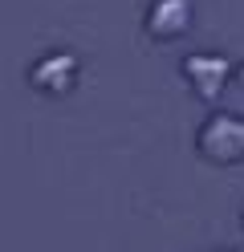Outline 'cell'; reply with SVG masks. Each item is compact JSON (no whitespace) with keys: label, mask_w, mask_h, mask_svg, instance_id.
<instances>
[{"label":"cell","mask_w":244,"mask_h":252,"mask_svg":"<svg viewBox=\"0 0 244 252\" xmlns=\"http://www.w3.org/2000/svg\"><path fill=\"white\" fill-rule=\"evenodd\" d=\"M195 147H200V155L208 163H240L244 159V122L232 118V114H211L204 122L200 138H195Z\"/></svg>","instance_id":"cell-1"},{"label":"cell","mask_w":244,"mask_h":252,"mask_svg":"<svg viewBox=\"0 0 244 252\" xmlns=\"http://www.w3.org/2000/svg\"><path fill=\"white\" fill-rule=\"evenodd\" d=\"M29 86L45 94V98H61L77 86V57L73 53H45L37 65L29 69Z\"/></svg>","instance_id":"cell-2"},{"label":"cell","mask_w":244,"mask_h":252,"mask_svg":"<svg viewBox=\"0 0 244 252\" xmlns=\"http://www.w3.org/2000/svg\"><path fill=\"white\" fill-rule=\"evenodd\" d=\"M191 29V0H155L146 8V37L175 41Z\"/></svg>","instance_id":"cell-3"},{"label":"cell","mask_w":244,"mask_h":252,"mask_svg":"<svg viewBox=\"0 0 244 252\" xmlns=\"http://www.w3.org/2000/svg\"><path fill=\"white\" fill-rule=\"evenodd\" d=\"M183 73H187V82L195 86V94L204 102H216L220 90H224V77H228V61L224 57H187Z\"/></svg>","instance_id":"cell-4"}]
</instances>
